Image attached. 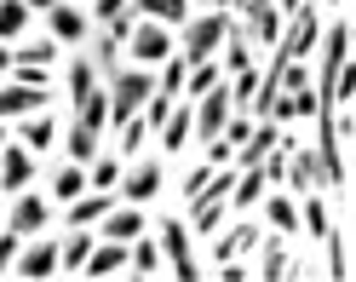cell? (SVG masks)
<instances>
[{
    "label": "cell",
    "instance_id": "cell-45",
    "mask_svg": "<svg viewBox=\"0 0 356 282\" xmlns=\"http://www.w3.org/2000/svg\"><path fill=\"white\" fill-rule=\"evenodd\" d=\"M24 6H29V12H52V0H24Z\"/></svg>",
    "mask_w": 356,
    "mask_h": 282
},
{
    "label": "cell",
    "instance_id": "cell-27",
    "mask_svg": "<svg viewBox=\"0 0 356 282\" xmlns=\"http://www.w3.org/2000/svg\"><path fill=\"white\" fill-rule=\"evenodd\" d=\"M287 156H293V150H287ZM287 185H293V190H316L322 185V162L316 156H293V162H287Z\"/></svg>",
    "mask_w": 356,
    "mask_h": 282
},
{
    "label": "cell",
    "instance_id": "cell-12",
    "mask_svg": "<svg viewBox=\"0 0 356 282\" xmlns=\"http://www.w3.org/2000/svg\"><path fill=\"white\" fill-rule=\"evenodd\" d=\"M98 225H104L109 242H132V236H144V202H132V207H109Z\"/></svg>",
    "mask_w": 356,
    "mask_h": 282
},
{
    "label": "cell",
    "instance_id": "cell-21",
    "mask_svg": "<svg viewBox=\"0 0 356 282\" xmlns=\"http://www.w3.org/2000/svg\"><path fill=\"white\" fill-rule=\"evenodd\" d=\"M86 253H92V230L81 225L75 236H63V242H58V271H81Z\"/></svg>",
    "mask_w": 356,
    "mask_h": 282
},
{
    "label": "cell",
    "instance_id": "cell-3",
    "mask_svg": "<svg viewBox=\"0 0 356 282\" xmlns=\"http://www.w3.org/2000/svg\"><path fill=\"white\" fill-rule=\"evenodd\" d=\"M316 6H299V12H287V35H276V58L282 63H305L310 52H316Z\"/></svg>",
    "mask_w": 356,
    "mask_h": 282
},
{
    "label": "cell",
    "instance_id": "cell-15",
    "mask_svg": "<svg viewBox=\"0 0 356 282\" xmlns=\"http://www.w3.org/2000/svg\"><path fill=\"white\" fill-rule=\"evenodd\" d=\"M86 276H115V271H127V242H92V253H86V265H81Z\"/></svg>",
    "mask_w": 356,
    "mask_h": 282
},
{
    "label": "cell",
    "instance_id": "cell-34",
    "mask_svg": "<svg viewBox=\"0 0 356 282\" xmlns=\"http://www.w3.org/2000/svg\"><path fill=\"white\" fill-rule=\"evenodd\" d=\"M299 225H305L310 236H316V242H322V236L333 230V225H327V207H322L316 196H305V207H299Z\"/></svg>",
    "mask_w": 356,
    "mask_h": 282
},
{
    "label": "cell",
    "instance_id": "cell-39",
    "mask_svg": "<svg viewBox=\"0 0 356 282\" xmlns=\"http://www.w3.org/2000/svg\"><path fill=\"white\" fill-rule=\"evenodd\" d=\"M287 104H293V116H316V110H322L316 86H293V98H287Z\"/></svg>",
    "mask_w": 356,
    "mask_h": 282
},
{
    "label": "cell",
    "instance_id": "cell-4",
    "mask_svg": "<svg viewBox=\"0 0 356 282\" xmlns=\"http://www.w3.org/2000/svg\"><path fill=\"white\" fill-rule=\"evenodd\" d=\"M172 24H161V17H144V24H132L127 47H132V63H167L172 58Z\"/></svg>",
    "mask_w": 356,
    "mask_h": 282
},
{
    "label": "cell",
    "instance_id": "cell-11",
    "mask_svg": "<svg viewBox=\"0 0 356 282\" xmlns=\"http://www.w3.org/2000/svg\"><path fill=\"white\" fill-rule=\"evenodd\" d=\"M12 271L17 276H52L58 271V242H52V236H35V242L12 259Z\"/></svg>",
    "mask_w": 356,
    "mask_h": 282
},
{
    "label": "cell",
    "instance_id": "cell-6",
    "mask_svg": "<svg viewBox=\"0 0 356 282\" xmlns=\"http://www.w3.org/2000/svg\"><path fill=\"white\" fill-rule=\"evenodd\" d=\"M47 29H52V40H58V47H75V40H86V35H92V17H86L75 0H52Z\"/></svg>",
    "mask_w": 356,
    "mask_h": 282
},
{
    "label": "cell",
    "instance_id": "cell-1",
    "mask_svg": "<svg viewBox=\"0 0 356 282\" xmlns=\"http://www.w3.org/2000/svg\"><path fill=\"white\" fill-rule=\"evenodd\" d=\"M155 93V75H149V63H138V70H115L109 75V116H104V127H127L132 116L144 110V98Z\"/></svg>",
    "mask_w": 356,
    "mask_h": 282
},
{
    "label": "cell",
    "instance_id": "cell-49",
    "mask_svg": "<svg viewBox=\"0 0 356 282\" xmlns=\"http://www.w3.org/2000/svg\"><path fill=\"white\" fill-rule=\"evenodd\" d=\"M202 6H213V0H202Z\"/></svg>",
    "mask_w": 356,
    "mask_h": 282
},
{
    "label": "cell",
    "instance_id": "cell-47",
    "mask_svg": "<svg viewBox=\"0 0 356 282\" xmlns=\"http://www.w3.org/2000/svg\"><path fill=\"white\" fill-rule=\"evenodd\" d=\"M327 6H345V0H327Z\"/></svg>",
    "mask_w": 356,
    "mask_h": 282
},
{
    "label": "cell",
    "instance_id": "cell-41",
    "mask_svg": "<svg viewBox=\"0 0 356 282\" xmlns=\"http://www.w3.org/2000/svg\"><path fill=\"white\" fill-rule=\"evenodd\" d=\"M12 259H17V230L6 225V230H0V276L12 271Z\"/></svg>",
    "mask_w": 356,
    "mask_h": 282
},
{
    "label": "cell",
    "instance_id": "cell-25",
    "mask_svg": "<svg viewBox=\"0 0 356 282\" xmlns=\"http://www.w3.org/2000/svg\"><path fill=\"white\" fill-rule=\"evenodd\" d=\"M86 185H92V190H115L121 185V150H115V156H92V162H86Z\"/></svg>",
    "mask_w": 356,
    "mask_h": 282
},
{
    "label": "cell",
    "instance_id": "cell-35",
    "mask_svg": "<svg viewBox=\"0 0 356 282\" xmlns=\"http://www.w3.org/2000/svg\"><path fill=\"white\" fill-rule=\"evenodd\" d=\"M184 70H190V63H184V52H172V58H167V70H161V81H155V86L178 98V93H184Z\"/></svg>",
    "mask_w": 356,
    "mask_h": 282
},
{
    "label": "cell",
    "instance_id": "cell-32",
    "mask_svg": "<svg viewBox=\"0 0 356 282\" xmlns=\"http://www.w3.org/2000/svg\"><path fill=\"white\" fill-rule=\"evenodd\" d=\"M322 242H327V276H339V282H345V276H350V248H345V236H339V230H327Z\"/></svg>",
    "mask_w": 356,
    "mask_h": 282
},
{
    "label": "cell",
    "instance_id": "cell-17",
    "mask_svg": "<svg viewBox=\"0 0 356 282\" xmlns=\"http://www.w3.org/2000/svg\"><path fill=\"white\" fill-rule=\"evenodd\" d=\"M264 190H270V179H264L259 167H241V179L230 185V196H225V202H230L236 213H248V207H259V196H264Z\"/></svg>",
    "mask_w": 356,
    "mask_h": 282
},
{
    "label": "cell",
    "instance_id": "cell-31",
    "mask_svg": "<svg viewBox=\"0 0 356 282\" xmlns=\"http://www.w3.org/2000/svg\"><path fill=\"white\" fill-rule=\"evenodd\" d=\"M248 29H253L259 40H270V47H276V35H282V12H276V6H253V12H248Z\"/></svg>",
    "mask_w": 356,
    "mask_h": 282
},
{
    "label": "cell",
    "instance_id": "cell-10",
    "mask_svg": "<svg viewBox=\"0 0 356 282\" xmlns=\"http://www.w3.org/2000/svg\"><path fill=\"white\" fill-rule=\"evenodd\" d=\"M52 104V86H0V121H17V116H29V110H47Z\"/></svg>",
    "mask_w": 356,
    "mask_h": 282
},
{
    "label": "cell",
    "instance_id": "cell-36",
    "mask_svg": "<svg viewBox=\"0 0 356 282\" xmlns=\"http://www.w3.org/2000/svg\"><path fill=\"white\" fill-rule=\"evenodd\" d=\"M144 133H149V127H144V116H132V121L121 127V162H127V156H138V150H144Z\"/></svg>",
    "mask_w": 356,
    "mask_h": 282
},
{
    "label": "cell",
    "instance_id": "cell-19",
    "mask_svg": "<svg viewBox=\"0 0 356 282\" xmlns=\"http://www.w3.org/2000/svg\"><path fill=\"white\" fill-rule=\"evenodd\" d=\"M92 93H98V63H92V58H75V63H70V104L81 110Z\"/></svg>",
    "mask_w": 356,
    "mask_h": 282
},
{
    "label": "cell",
    "instance_id": "cell-40",
    "mask_svg": "<svg viewBox=\"0 0 356 282\" xmlns=\"http://www.w3.org/2000/svg\"><path fill=\"white\" fill-rule=\"evenodd\" d=\"M207 162H213V167H230V162H236V144H230L225 133H218V139H207Z\"/></svg>",
    "mask_w": 356,
    "mask_h": 282
},
{
    "label": "cell",
    "instance_id": "cell-8",
    "mask_svg": "<svg viewBox=\"0 0 356 282\" xmlns=\"http://www.w3.org/2000/svg\"><path fill=\"white\" fill-rule=\"evenodd\" d=\"M6 225L17 230V236H40L52 225V202H40V196H29V190H17V202H12V213H6Z\"/></svg>",
    "mask_w": 356,
    "mask_h": 282
},
{
    "label": "cell",
    "instance_id": "cell-48",
    "mask_svg": "<svg viewBox=\"0 0 356 282\" xmlns=\"http://www.w3.org/2000/svg\"><path fill=\"white\" fill-rule=\"evenodd\" d=\"M0 219H6V207H0Z\"/></svg>",
    "mask_w": 356,
    "mask_h": 282
},
{
    "label": "cell",
    "instance_id": "cell-13",
    "mask_svg": "<svg viewBox=\"0 0 356 282\" xmlns=\"http://www.w3.org/2000/svg\"><path fill=\"white\" fill-rule=\"evenodd\" d=\"M155 133H161V150H184V144L195 139V110H190V98H184V104H172V116L155 127Z\"/></svg>",
    "mask_w": 356,
    "mask_h": 282
},
{
    "label": "cell",
    "instance_id": "cell-24",
    "mask_svg": "<svg viewBox=\"0 0 356 282\" xmlns=\"http://www.w3.org/2000/svg\"><path fill=\"white\" fill-rule=\"evenodd\" d=\"M81 190H86V167H81V162H63V167L52 173V196H58V202H75Z\"/></svg>",
    "mask_w": 356,
    "mask_h": 282
},
{
    "label": "cell",
    "instance_id": "cell-18",
    "mask_svg": "<svg viewBox=\"0 0 356 282\" xmlns=\"http://www.w3.org/2000/svg\"><path fill=\"white\" fill-rule=\"evenodd\" d=\"M17 133H24V144L40 156V150H52L58 127H52V116H47V110H29V116H17Z\"/></svg>",
    "mask_w": 356,
    "mask_h": 282
},
{
    "label": "cell",
    "instance_id": "cell-16",
    "mask_svg": "<svg viewBox=\"0 0 356 282\" xmlns=\"http://www.w3.org/2000/svg\"><path fill=\"white\" fill-rule=\"evenodd\" d=\"M161 179H167V173H161V162H155V156H149V162H138V167H132L127 179H121V185H127V202H149L155 190H161Z\"/></svg>",
    "mask_w": 356,
    "mask_h": 282
},
{
    "label": "cell",
    "instance_id": "cell-37",
    "mask_svg": "<svg viewBox=\"0 0 356 282\" xmlns=\"http://www.w3.org/2000/svg\"><path fill=\"white\" fill-rule=\"evenodd\" d=\"M253 86H259L253 63H248V70H236V81H230V104H236V110H241V104H253Z\"/></svg>",
    "mask_w": 356,
    "mask_h": 282
},
{
    "label": "cell",
    "instance_id": "cell-26",
    "mask_svg": "<svg viewBox=\"0 0 356 282\" xmlns=\"http://www.w3.org/2000/svg\"><path fill=\"white\" fill-rule=\"evenodd\" d=\"M29 6L24 0H0V40H24V29H29Z\"/></svg>",
    "mask_w": 356,
    "mask_h": 282
},
{
    "label": "cell",
    "instance_id": "cell-9",
    "mask_svg": "<svg viewBox=\"0 0 356 282\" xmlns=\"http://www.w3.org/2000/svg\"><path fill=\"white\" fill-rule=\"evenodd\" d=\"M29 179H35V150L29 144H0V185L12 190H29Z\"/></svg>",
    "mask_w": 356,
    "mask_h": 282
},
{
    "label": "cell",
    "instance_id": "cell-29",
    "mask_svg": "<svg viewBox=\"0 0 356 282\" xmlns=\"http://www.w3.org/2000/svg\"><path fill=\"white\" fill-rule=\"evenodd\" d=\"M92 156H98V127L75 121V127H70V162H81V167H86Z\"/></svg>",
    "mask_w": 356,
    "mask_h": 282
},
{
    "label": "cell",
    "instance_id": "cell-7",
    "mask_svg": "<svg viewBox=\"0 0 356 282\" xmlns=\"http://www.w3.org/2000/svg\"><path fill=\"white\" fill-rule=\"evenodd\" d=\"M155 225H161V236H155V242H161V259H167V265H172V276H202V271H195V259H190V236H184V225H178V219H155Z\"/></svg>",
    "mask_w": 356,
    "mask_h": 282
},
{
    "label": "cell",
    "instance_id": "cell-42",
    "mask_svg": "<svg viewBox=\"0 0 356 282\" xmlns=\"http://www.w3.org/2000/svg\"><path fill=\"white\" fill-rule=\"evenodd\" d=\"M207 179H213V162H202V167H190V179H184V202H190V196H195V190H202Z\"/></svg>",
    "mask_w": 356,
    "mask_h": 282
},
{
    "label": "cell",
    "instance_id": "cell-33",
    "mask_svg": "<svg viewBox=\"0 0 356 282\" xmlns=\"http://www.w3.org/2000/svg\"><path fill=\"white\" fill-rule=\"evenodd\" d=\"M287 271H293V259H287V248H282V242H270V248H264V259H259V271H253V276H276V282H282Z\"/></svg>",
    "mask_w": 356,
    "mask_h": 282
},
{
    "label": "cell",
    "instance_id": "cell-38",
    "mask_svg": "<svg viewBox=\"0 0 356 282\" xmlns=\"http://www.w3.org/2000/svg\"><path fill=\"white\" fill-rule=\"evenodd\" d=\"M75 116H81L86 127H98V133H104V116H109V98H104V93H92V98H86V104H81Z\"/></svg>",
    "mask_w": 356,
    "mask_h": 282
},
{
    "label": "cell",
    "instance_id": "cell-23",
    "mask_svg": "<svg viewBox=\"0 0 356 282\" xmlns=\"http://www.w3.org/2000/svg\"><path fill=\"white\" fill-rule=\"evenodd\" d=\"M138 17H161V24H184L190 17V0H127Z\"/></svg>",
    "mask_w": 356,
    "mask_h": 282
},
{
    "label": "cell",
    "instance_id": "cell-14",
    "mask_svg": "<svg viewBox=\"0 0 356 282\" xmlns=\"http://www.w3.org/2000/svg\"><path fill=\"white\" fill-rule=\"evenodd\" d=\"M259 242V225H236V230H213V259L218 265H230V259H241Z\"/></svg>",
    "mask_w": 356,
    "mask_h": 282
},
{
    "label": "cell",
    "instance_id": "cell-28",
    "mask_svg": "<svg viewBox=\"0 0 356 282\" xmlns=\"http://www.w3.org/2000/svg\"><path fill=\"white\" fill-rule=\"evenodd\" d=\"M127 265L132 271H161V242H149V236H132V248H127Z\"/></svg>",
    "mask_w": 356,
    "mask_h": 282
},
{
    "label": "cell",
    "instance_id": "cell-20",
    "mask_svg": "<svg viewBox=\"0 0 356 282\" xmlns=\"http://www.w3.org/2000/svg\"><path fill=\"white\" fill-rule=\"evenodd\" d=\"M109 207H115V196H109V190H92V196H75V202H70V225H98Z\"/></svg>",
    "mask_w": 356,
    "mask_h": 282
},
{
    "label": "cell",
    "instance_id": "cell-2",
    "mask_svg": "<svg viewBox=\"0 0 356 282\" xmlns=\"http://www.w3.org/2000/svg\"><path fill=\"white\" fill-rule=\"evenodd\" d=\"M225 35H230V12H225V6H213V12H202V17H190V29H184V63L213 58L218 47H225Z\"/></svg>",
    "mask_w": 356,
    "mask_h": 282
},
{
    "label": "cell",
    "instance_id": "cell-46",
    "mask_svg": "<svg viewBox=\"0 0 356 282\" xmlns=\"http://www.w3.org/2000/svg\"><path fill=\"white\" fill-rule=\"evenodd\" d=\"M0 144H6V121H0Z\"/></svg>",
    "mask_w": 356,
    "mask_h": 282
},
{
    "label": "cell",
    "instance_id": "cell-43",
    "mask_svg": "<svg viewBox=\"0 0 356 282\" xmlns=\"http://www.w3.org/2000/svg\"><path fill=\"white\" fill-rule=\"evenodd\" d=\"M92 12H98V24H109V17L127 12V0H92Z\"/></svg>",
    "mask_w": 356,
    "mask_h": 282
},
{
    "label": "cell",
    "instance_id": "cell-44",
    "mask_svg": "<svg viewBox=\"0 0 356 282\" xmlns=\"http://www.w3.org/2000/svg\"><path fill=\"white\" fill-rule=\"evenodd\" d=\"M12 70V47H6V40H0V75H6Z\"/></svg>",
    "mask_w": 356,
    "mask_h": 282
},
{
    "label": "cell",
    "instance_id": "cell-30",
    "mask_svg": "<svg viewBox=\"0 0 356 282\" xmlns=\"http://www.w3.org/2000/svg\"><path fill=\"white\" fill-rule=\"evenodd\" d=\"M58 58V40L40 35V40H24V47H12V63H52Z\"/></svg>",
    "mask_w": 356,
    "mask_h": 282
},
{
    "label": "cell",
    "instance_id": "cell-22",
    "mask_svg": "<svg viewBox=\"0 0 356 282\" xmlns=\"http://www.w3.org/2000/svg\"><path fill=\"white\" fill-rule=\"evenodd\" d=\"M259 202H264V225H276L282 236L299 230V202H287L282 190H276V196H259Z\"/></svg>",
    "mask_w": 356,
    "mask_h": 282
},
{
    "label": "cell",
    "instance_id": "cell-5",
    "mask_svg": "<svg viewBox=\"0 0 356 282\" xmlns=\"http://www.w3.org/2000/svg\"><path fill=\"white\" fill-rule=\"evenodd\" d=\"M190 110H195V139H202V144L218 139V133H225V121H230V110H236V104H230V86H207Z\"/></svg>",
    "mask_w": 356,
    "mask_h": 282
}]
</instances>
